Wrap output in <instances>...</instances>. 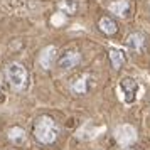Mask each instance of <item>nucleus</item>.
<instances>
[{"mask_svg": "<svg viewBox=\"0 0 150 150\" xmlns=\"http://www.w3.org/2000/svg\"><path fill=\"white\" fill-rule=\"evenodd\" d=\"M59 135V127L51 116H39L34 123V137L42 145H51Z\"/></svg>", "mask_w": 150, "mask_h": 150, "instance_id": "obj_1", "label": "nucleus"}, {"mask_svg": "<svg viewBox=\"0 0 150 150\" xmlns=\"http://www.w3.org/2000/svg\"><path fill=\"white\" fill-rule=\"evenodd\" d=\"M5 76H7L8 83L12 84V88L15 89H24L27 84V71L19 62L8 64L7 69H5Z\"/></svg>", "mask_w": 150, "mask_h": 150, "instance_id": "obj_2", "label": "nucleus"}, {"mask_svg": "<svg viewBox=\"0 0 150 150\" xmlns=\"http://www.w3.org/2000/svg\"><path fill=\"white\" fill-rule=\"evenodd\" d=\"M120 89L123 93V100L125 103H133L137 98V93H138V83L133 79V78H123L120 81Z\"/></svg>", "mask_w": 150, "mask_h": 150, "instance_id": "obj_3", "label": "nucleus"}, {"mask_svg": "<svg viewBox=\"0 0 150 150\" xmlns=\"http://www.w3.org/2000/svg\"><path fill=\"white\" fill-rule=\"evenodd\" d=\"M79 61H81V54H79L78 51L66 49V51L59 56L57 64H59V68H61V69H73L74 66L79 64Z\"/></svg>", "mask_w": 150, "mask_h": 150, "instance_id": "obj_4", "label": "nucleus"}, {"mask_svg": "<svg viewBox=\"0 0 150 150\" xmlns=\"http://www.w3.org/2000/svg\"><path fill=\"white\" fill-rule=\"evenodd\" d=\"M115 137L116 140H118V143H122V145H130V143L135 142V130L132 128L130 125H123V127H118L115 132Z\"/></svg>", "mask_w": 150, "mask_h": 150, "instance_id": "obj_5", "label": "nucleus"}, {"mask_svg": "<svg viewBox=\"0 0 150 150\" xmlns=\"http://www.w3.org/2000/svg\"><path fill=\"white\" fill-rule=\"evenodd\" d=\"M56 56H57V49H56L54 46H47V47L41 52V57H39L41 66L44 69H49L52 66V62L56 61Z\"/></svg>", "mask_w": 150, "mask_h": 150, "instance_id": "obj_6", "label": "nucleus"}, {"mask_svg": "<svg viewBox=\"0 0 150 150\" xmlns=\"http://www.w3.org/2000/svg\"><path fill=\"white\" fill-rule=\"evenodd\" d=\"M143 44H145V39H143V35L138 34V32L130 34L128 39H127V46H128L132 51H135V52H140V51H142Z\"/></svg>", "mask_w": 150, "mask_h": 150, "instance_id": "obj_7", "label": "nucleus"}, {"mask_svg": "<svg viewBox=\"0 0 150 150\" xmlns=\"http://www.w3.org/2000/svg\"><path fill=\"white\" fill-rule=\"evenodd\" d=\"M128 8H130V4L127 0H115V2L110 4V10H111L113 14L120 15V17H127Z\"/></svg>", "mask_w": 150, "mask_h": 150, "instance_id": "obj_8", "label": "nucleus"}, {"mask_svg": "<svg viewBox=\"0 0 150 150\" xmlns=\"http://www.w3.org/2000/svg\"><path fill=\"white\" fill-rule=\"evenodd\" d=\"M8 140L15 145H22V143H25L27 140V137H25V132L19 127H14V128L8 130Z\"/></svg>", "mask_w": 150, "mask_h": 150, "instance_id": "obj_9", "label": "nucleus"}, {"mask_svg": "<svg viewBox=\"0 0 150 150\" xmlns=\"http://www.w3.org/2000/svg\"><path fill=\"white\" fill-rule=\"evenodd\" d=\"M110 61L113 64V68L115 69H120L123 66V62H125V54H123L122 49H116V47H111L110 49Z\"/></svg>", "mask_w": 150, "mask_h": 150, "instance_id": "obj_10", "label": "nucleus"}, {"mask_svg": "<svg viewBox=\"0 0 150 150\" xmlns=\"http://www.w3.org/2000/svg\"><path fill=\"white\" fill-rule=\"evenodd\" d=\"M100 29H101L106 35H113V34H116V30H118L115 21H111L110 17H103L101 21H100Z\"/></svg>", "mask_w": 150, "mask_h": 150, "instance_id": "obj_11", "label": "nucleus"}, {"mask_svg": "<svg viewBox=\"0 0 150 150\" xmlns=\"http://www.w3.org/2000/svg\"><path fill=\"white\" fill-rule=\"evenodd\" d=\"M71 89L78 93V95H83V93H86L88 91V78L86 76H81V78H78L74 83H73V86Z\"/></svg>", "mask_w": 150, "mask_h": 150, "instance_id": "obj_12", "label": "nucleus"}, {"mask_svg": "<svg viewBox=\"0 0 150 150\" xmlns=\"http://www.w3.org/2000/svg\"><path fill=\"white\" fill-rule=\"evenodd\" d=\"M59 8H61L64 14H74L76 12V4L74 2H71V0H62V2H59Z\"/></svg>", "mask_w": 150, "mask_h": 150, "instance_id": "obj_13", "label": "nucleus"}, {"mask_svg": "<svg viewBox=\"0 0 150 150\" xmlns=\"http://www.w3.org/2000/svg\"><path fill=\"white\" fill-rule=\"evenodd\" d=\"M127 150H133V149H127Z\"/></svg>", "mask_w": 150, "mask_h": 150, "instance_id": "obj_14", "label": "nucleus"}]
</instances>
